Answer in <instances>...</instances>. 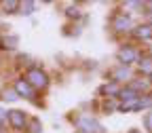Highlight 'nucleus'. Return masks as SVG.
Instances as JSON below:
<instances>
[{
    "label": "nucleus",
    "instance_id": "obj_1",
    "mask_svg": "<svg viewBox=\"0 0 152 133\" xmlns=\"http://www.w3.org/2000/svg\"><path fill=\"white\" fill-rule=\"evenodd\" d=\"M26 80L30 83V87L34 89V91H38V89H47L49 87V74L42 70V68H38V66H30L28 70H26Z\"/></svg>",
    "mask_w": 152,
    "mask_h": 133
},
{
    "label": "nucleus",
    "instance_id": "obj_2",
    "mask_svg": "<svg viewBox=\"0 0 152 133\" xmlns=\"http://www.w3.org/2000/svg\"><path fill=\"white\" fill-rule=\"evenodd\" d=\"M74 125L78 127V133H104V125L93 118L91 114H80L74 118Z\"/></svg>",
    "mask_w": 152,
    "mask_h": 133
},
{
    "label": "nucleus",
    "instance_id": "obj_3",
    "mask_svg": "<svg viewBox=\"0 0 152 133\" xmlns=\"http://www.w3.org/2000/svg\"><path fill=\"white\" fill-rule=\"evenodd\" d=\"M110 26L116 34H125V32L133 30V19H131L129 13H114L112 19H110Z\"/></svg>",
    "mask_w": 152,
    "mask_h": 133
},
{
    "label": "nucleus",
    "instance_id": "obj_4",
    "mask_svg": "<svg viewBox=\"0 0 152 133\" xmlns=\"http://www.w3.org/2000/svg\"><path fill=\"white\" fill-rule=\"evenodd\" d=\"M116 59L121 61V66H131V64L140 61V51L133 45H123L116 53Z\"/></svg>",
    "mask_w": 152,
    "mask_h": 133
},
{
    "label": "nucleus",
    "instance_id": "obj_5",
    "mask_svg": "<svg viewBox=\"0 0 152 133\" xmlns=\"http://www.w3.org/2000/svg\"><path fill=\"white\" fill-rule=\"evenodd\" d=\"M28 118H30V116H28L26 112H21V110H11V112H7V121H9L11 129H15L17 133L21 131V129H26Z\"/></svg>",
    "mask_w": 152,
    "mask_h": 133
},
{
    "label": "nucleus",
    "instance_id": "obj_6",
    "mask_svg": "<svg viewBox=\"0 0 152 133\" xmlns=\"http://www.w3.org/2000/svg\"><path fill=\"white\" fill-rule=\"evenodd\" d=\"M13 89H15V93L19 95V97H26V99H32L34 95H36V91L30 87V83L26 78H17L13 83Z\"/></svg>",
    "mask_w": 152,
    "mask_h": 133
},
{
    "label": "nucleus",
    "instance_id": "obj_7",
    "mask_svg": "<svg viewBox=\"0 0 152 133\" xmlns=\"http://www.w3.org/2000/svg\"><path fill=\"white\" fill-rule=\"evenodd\" d=\"M112 83H123V80H131V68L129 66H118V68H114L112 72Z\"/></svg>",
    "mask_w": 152,
    "mask_h": 133
},
{
    "label": "nucleus",
    "instance_id": "obj_8",
    "mask_svg": "<svg viewBox=\"0 0 152 133\" xmlns=\"http://www.w3.org/2000/svg\"><path fill=\"white\" fill-rule=\"evenodd\" d=\"M133 38H137V40H152V26L150 23H144V26H135L131 30Z\"/></svg>",
    "mask_w": 152,
    "mask_h": 133
},
{
    "label": "nucleus",
    "instance_id": "obj_9",
    "mask_svg": "<svg viewBox=\"0 0 152 133\" xmlns=\"http://www.w3.org/2000/svg\"><path fill=\"white\" fill-rule=\"evenodd\" d=\"M150 110L152 108V93H142L140 95V99H137V104L133 106V112H137V110Z\"/></svg>",
    "mask_w": 152,
    "mask_h": 133
},
{
    "label": "nucleus",
    "instance_id": "obj_10",
    "mask_svg": "<svg viewBox=\"0 0 152 133\" xmlns=\"http://www.w3.org/2000/svg\"><path fill=\"white\" fill-rule=\"evenodd\" d=\"M127 87H129V89H133L135 93H140V95H142L144 91H148V83H146V80H142V78H131Z\"/></svg>",
    "mask_w": 152,
    "mask_h": 133
},
{
    "label": "nucleus",
    "instance_id": "obj_11",
    "mask_svg": "<svg viewBox=\"0 0 152 133\" xmlns=\"http://www.w3.org/2000/svg\"><path fill=\"white\" fill-rule=\"evenodd\" d=\"M118 91H121V87H118L116 83H106V85L99 89V93H102V95H112V97H116Z\"/></svg>",
    "mask_w": 152,
    "mask_h": 133
},
{
    "label": "nucleus",
    "instance_id": "obj_12",
    "mask_svg": "<svg viewBox=\"0 0 152 133\" xmlns=\"http://www.w3.org/2000/svg\"><path fill=\"white\" fill-rule=\"evenodd\" d=\"M0 9L4 13H19V2L17 0H7V2H0Z\"/></svg>",
    "mask_w": 152,
    "mask_h": 133
},
{
    "label": "nucleus",
    "instance_id": "obj_13",
    "mask_svg": "<svg viewBox=\"0 0 152 133\" xmlns=\"http://www.w3.org/2000/svg\"><path fill=\"white\" fill-rule=\"evenodd\" d=\"M26 131H28V133H40V131H42V125H40V121H38V118H28Z\"/></svg>",
    "mask_w": 152,
    "mask_h": 133
},
{
    "label": "nucleus",
    "instance_id": "obj_14",
    "mask_svg": "<svg viewBox=\"0 0 152 133\" xmlns=\"http://www.w3.org/2000/svg\"><path fill=\"white\" fill-rule=\"evenodd\" d=\"M140 70L146 76H152V59H150V57H144V59L140 57Z\"/></svg>",
    "mask_w": 152,
    "mask_h": 133
},
{
    "label": "nucleus",
    "instance_id": "obj_15",
    "mask_svg": "<svg viewBox=\"0 0 152 133\" xmlns=\"http://www.w3.org/2000/svg\"><path fill=\"white\" fill-rule=\"evenodd\" d=\"M34 9H36V2H32V0H28V2H19V13H23V15H32Z\"/></svg>",
    "mask_w": 152,
    "mask_h": 133
},
{
    "label": "nucleus",
    "instance_id": "obj_16",
    "mask_svg": "<svg viewBox=\"0 0 152 133\" xmlns=\"http://www.w3.org/2000/svg\"><path fill=\"white\" fill-rule=\"evenodd\" d=\"M17 47V36H7L4 38V40H2V47H0V49H15Z\"/></svg>",
    "mask_w": 152,
    "mask_h": 133
},
{
    "label": "nucleus",
    "instance_id": "obj_17",
    "mask_svg": "<svg viewBox=\"0 0 152 133\" xmlns=\"http://www.w3.org/2000/svg\"><path fill=\"white\" fill-rule=\"evenodd\" d=\"M144 127H146V131H148V133H152V110L144 116Z\"/></svg>",
    "mask_w": 152,
    "mask_h": 133
},
{
    "label": "nucleus",
    "instance_id": "obj_18",
    "mask_svg": "<svg viewBox=\"0 0 152 133\" xmlns=\"http://www.w3.org/2000/svg\"><path fill=\"white\" fill-rule=\"evenodd\" d=\"M66 15H68L70 19H78V17H80V11H78V9H74V7H68Z\"/></svg>",
    "mask_w": 152,
    "mask_h": 133
},
{
    "label": "nucleus",
    "instance_id": "obj_19",
    "mask_svg": "<svg viewBox=\"0 0 152 133\" xmlns=\"http://www.w3.org/2000/svg\"><path fill=\"white\" fill-rule=\"evenodd\" d=\"M4 121H7V112H4L2 108H0V127L4 125Z\"/></svg>",
    "mask_w": 152,
    "mask_h": 133
},
{
    "label": "nucleus",
    "instance_id": "obj_20",
    "mask_svg": "<svg viewBox=\"0 0 152 133\" xmlns=\"http://www.w3.org/2000/svg\"><path fill=\"white\" fill-rule=\"evenodd\" d=\"M19 133H23V131H19Z\"/></svg>",
    "mask_w": 152,
    "mask_h": 133
},
{
    "label": "nucleus",
    "instance_id": "obj_21",
    "mask_svg": "<svg viewBox=\"0 0 152 133\" xmlns=\"http://www.w3.org/2000/svg\"><path fill=\"white\" fill-rule=\"evenodd\" d=\"M76 133H78V131H76Z\"/></svg>",
    "mask_w": 152,
    "mask_h": 133
}]
</instances>
